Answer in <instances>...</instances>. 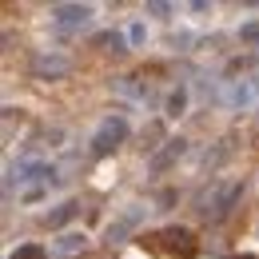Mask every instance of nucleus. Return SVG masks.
<instances>
[{
	"instance_id": "13",
	"label": "nucleus",
	"mask_w": 259,
	"mask_h": 259,
	"mask_svg": "<svg viewBox=\"0 0 259 259\" xmlns=\"http://www.w3.org/2000/svg\"><path fill=\"white\" fill-rule=\"evenodd\" d=\"M239 40H243V44H259V20H247V24L239 28Z\"/></svg>"
},
{
	"instance_id": "7",
	"label": "nucleus",
	"mask_w": 259,
	"mask_h": 259,
	"mask_svg": "<svg viewBox=\"0 0 259 259\" xmlns=\"http://www.w3.org/2000/svg\"><path fill=\"white\" fill-rule=\"evenodd\" d=\"M140 215H144V211H140V207H132V211L120 220V224H112V227H108V243H124V235H128L132 227L140 224Z\"/></svg>"
},
{
	"instance_id": "11",
	"label": "nucleus",
	"mask_w": 259,
	"mask_h": 259,
	"mask_svg": "<svg viewBox=\"0 0 259 259\" xmlns=\"http://www.w3.org/2000/svg\"><path fill=\"white\" fill-rule=\"evenodd\" d=\"M96 44H100V48H108V52H128V44H124V36H120V32H100Z\"/></svg>"
},
{
	"instance_id": "3",
	"label": "nucleus",
	"mask_w": 259,
	"mask_h": 259,
	"mask_svg": "<svg viewBox=\"0 0 259 259\" xmlns=\"http://www.w3.org/2000/svg\"><path fill=\"white\" fill-rule=\"evenodd\" d=\"M124 140H128V120L108 116V120L96 128V136H92V152H96V156H112V152H116Z\"/></svg>"
},
{
	"instance_id": "9",
	"label": "nucleus",
	"mask_w": 259,
	"mask_h": 259,
	"mask_svg": "<svg viewBox=\"0 0 259 259\" xmlns=\"http://www.w3.org/2000/svg\"><path fill=\"white\" fill-rule=\"evenodd\" d=\"M184 112H188V88H176V92L167 96V104H163V116L176 120V116H184Z\"/></svg>"
},
{
	"instance_id": "10",
	"label": "nucleus",
	"mask_w": 259,
	"mask_h": 259,
	"mask_svg": "<svg viewBox=\"0 0 259 259\" xmlns=\"http://www.w3.org/2000/svg\"><path fill=\"white\" fill-rule=\"evenodd\" d=\"M84 243H88V239H84L80 231H68V235L56 239V251H60V255H76V251H84Z\"/></svg>"
},
{
	"instance_id": "5",
	"label": "nucleus",
	"mask_w": 259,
	"mask_h": 259,
	"mask_svg": "<svg viewBox=\"0 0 259 259\" xmlns=\"http://www.w3.org/2000/svg\"><path fill=\"white\" fill-rule=\"evenodd\" d=\"M88 20H92L88 4H56L52 8V24H60V28H84Z\"/></svg>"
},
{
	"instance_id": "14",
	"label": "nucleus",
	"mask_w": 259,
	"mask_h": 259,
	"mask_svg": "<svg viewBox=\"0 0 259 259\" xmlns=\"http://www.w3.org/2000/svg\"><path fill=\"white\" fill-rule=\"evenodd\" d=\"M148 12H152V16H167V12H171V4H160V0H156V4H148Z\"/></svg>"
},
{
	"instance_id": "12",
	"label": "nucleus",
	"mask_w": 259,
	"mask_h": 259,
	"mask_svg": "<svg viewBox=\"0 0 259 259\" xmlns=\"http://www.w3.org/2000/svg\"><path fill=\"white\" fill-rule=\"evenodd\" d=\"M8 259H48V251H44L40 243H24V247H16Z\"/></svg>"
},
{
	"instance_id": "8",
	"label": "nucleus",
	"mask_w": 259,
	"mask_h": 259,
	"mask_svg": "<svg viewBox=\"0 0 259 259\" xmlns=\"http://www.w3.org/2000/svg\"><path fill=\"white\" fill-rule=\"evenodd\" d=\"M76 215H80V203H76V199H68V203H60V207L48 215V227H64L68 220H76Z\"/></svg>"
},
{
	"instance_id": "1",
	"label": "nucleus",
	"mask_w": 259,
	"mask_h": 259,
	"mask_svg": "<svg viewBox=\"0 0 259 259\" xmlns=\"http://www.w3.org/2000/svg\"><path fill=\"white\" fill-rule=\"evenodd\" d=\"M239 199H243V180H211V188H203L195 195V211L207 224H224Z\"/></svg>"
},
{
	"instance_id": "6",
	"label": "nucleus",
	"mask_w": 259,
	"mask_h": 259,
	"mask_svg": "<svg viewBox=\"0 0 259 259\" xmlns=\"http://www.w3.org/2000/svg\"><path fill=\"white\" fill-rule=\"evenodd\" d=\"M184 152H188V140H184V136H171V140H163V152H156V156H152V167H156V171H163V167H171V163L180 160Z\"/></svg>"
},
{
	"instance_id": "15",
	"label": "nucleus",
	"mask_w": 259,
	"mask_h": 259,
	"mask_svg": "<svg viewBox=\"0 0 259 259\" xmlns=\"http://www.w3.org/2000/svg\"><path fill=\"white\" fill-rule=\"evenodd\" d=\"M227 259H255V255H227Z\"/></svg>"
},
{
	"instance_id": "2",
	"label": "nucleus",
	"mask_w": 259,
	"mask_h": 259,
	"mask_svg": "<svg viewBox=\"0 0 259 259\" xmlns=\"http://www.w3.org/2000/svg\"><path fill=\"white\" fill-rule=\"evenodd\" d=\"M156 243H160V251L176 259H195L199 255V239H195L192 227H163L160 235H156Z\"/></svg>"
},
{
	"instance_id": "4",
	"label": "nucleus",
	"mask_w": 259,
	"mask_h": 259,
	"mask_svg": "<svg viewBox=\"0 0 259 259\" xmlns=\"http://www.w3.org/2000/svg\"><path fill=\"white\" fill-rule=\"evenodd\" d=\"M68 72H72V60L60 56V52H40V56H32V76L36 80H64Z\"/></svg>"
}]
</instances>
